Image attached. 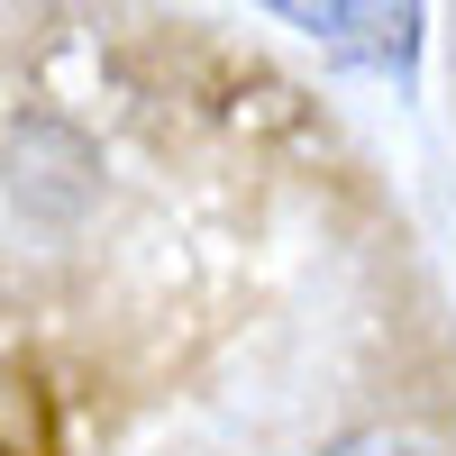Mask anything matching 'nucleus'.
I'll return each instance as SVG.
<instances>
[{
    "instance_id": "1",
    "label": "nucleus",
    "mask_w": 456,
    "mask_h": 456,
    "mask_svg": "<svg viewBox=\"0 0 456 456\" xmlns=\"http://www.w3.org/2000/svg\"><path fill=\"white\" fill-rule=\"evenodd\" d=\"M320 456H429V447L411 438V429H384V420H374V429H347V438H329Z\"/></svg>"
}]
</instances>
